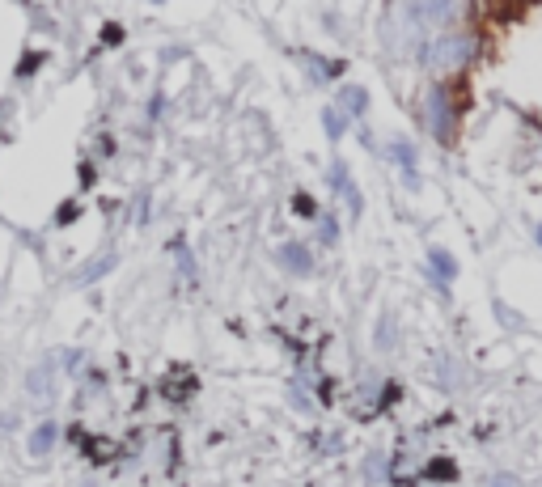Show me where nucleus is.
Returning <instances> with one entry per match:
<instances>
[{"label":"nucleus","instance_id":"nucleus-18","mask_svg":"<svg viewBox=\"0 0 542 487\" xmlns=\"http://www.w3.org/2000/svg\"><path fill=\"white\" fill-rule=\"evenodd\" d=\"M56 221H60V225H68V221H77V204H64V208H60V216H56Z\"/></svg>","mask_w":542,"mask_h":487},{"label":"nucleus","instance_id":"nucleus-21","mask_svg":"<svg viewBox=\"0 0 542 487\" xmlns=\"http://www.w3.org/2000/svg\"><path fill=\"white\" fill-rule=\"evenodd\" d=\"M534 242H538V246H542V225H538V229H534Z\"/></svg>","mask_w":542,"mask_h":487},{"label":"nucleus","instance_id":"nucleus-9","mask_svg":"<svg viewBox=\"0 0 542 487\" xmlns=\"http://www.w3.org/2000/svg\"><path fill=\"white\" fill-rule=\"evenodd\" d=\"M297 60L310 72L314 85H331L335 77H343V60H327V56H318V51H297Z\"/></svg>","mask_w":542,"mask_h":487},{"label":"nucleus","instance_id":"nucleus-4","mask_svg":"<svg viewBox=\"0 0 542 487\" xmlns=\"http://www.w3.org/2000/svg\"><path fill=\"white\" fill-rule=\"evenodd\" d=\"M327 183H331V191L343 200V208H348V216H360L365 212V195H360V187L352 183V170H348V161H331L327 166Z\"/></svg>","mask_w":542,"mask_h":487},{"label":"nucleus","instance_id":"nucleus-16","mask_svg":"<svg viewBox=\"0 0 542 487\" xmlns=\"http://www.w3.org/2000/svg\"><path fill=\"white\" fill-rule=\"evenodd\" d=\"M394 348V318L382 314V322H377V352H390Z\"/></svg>","mask_w":542,"mask_h":487},{"label":"nucleus","instance_id":"nucleus-15","mask_svg":"<svg viewBox=\"0 0 542 487\" xmlns=\"http://www.w3.org/2000/svg\"><path fill=\"white\" fill-rule=\"evenodd\" d=\"M293 216H301V221H318V216H322V208H318V200H314L310 191H297L293 195Z\"/></svg>","mask_w":542,"mask_h":487},{"label":"nucleus","instance_id":"nucleus-22","mask_svg":"<svg viewBox=\"0 0 542 487\" xmlns=\"http://www.w3.org/2000/svg\"><path fill=\"white\" fill-rule=\"evenodd\" d=\"M153 5H166V0H153Z\"/></svg>","mask_w":542,"mask_h":487},{"label":"nucleus","instance_id":"nucleus-5","mask_svg":"<svg viewBox=\"0 0 542 487\" xmlns=\"http://www.w3.org/2000/svg\"><path fill=\"white\" fill-rule=\"evenodd\" d=\"M424 263H428V280H432V288H437V293L445 297V293H449V284L458 280V259L449 255L445 246H428Z\"/></svg>","mask_w":542,"mask_h":487},{"label":"nucleus","instance_id":"nucleus-1","mask_svg":"<svg viewBox=\"0 0 542 487\" xmlns=\"http://www.w3.org/2000/svg\"><path fill=\"white\" fill-rule=\"evenodd\" d=\"M483 56V34L471 26H445L437 34H428L420 47V68L428 72V81H454L466 77Z\"/></svg>","mask_w":542,"mask_h":487},{"label":"nucleus","instance_id":"nucleus-7","mask_svg":"<svg viewBox=\"0 0 542 487\" xmlns=\"http://www.w3.org/2000/svg\"><path fill=\"white\" fill-rule=\"evenodd\" d=\"M369 89L365 85H356V81H339V89H335V106H339V111L343 115H348L352 123H360V119H365L369 115Z\"/></svg>","mask_w":542,"mask_h":487},{"label":"nucleus","instance_id":"nucleus-11","mask_svg":"<svg viewBox=\"0 0 542 487\" xmlns=\"http://www.w3.org/2000/svg\"><path fill=\"white\" fill-rule=\"evenodd\" d=\"M26 390L34 394V399H51V394H56V365H51V360H39V365L26 373Z\"/></svg>","mask_w":542,"mask_h":487},{"label":"nucleus","instance_id":"nucleus-19","mask_svg":"<svg viewBox=\"0 0 542 487\" xmlns=\"http://www.w3.org/2000/svg\"><path fill=\"white\" fill-rule=\"evenodd\" d=\"M492 487H517V479L513 475H496V483Z\"/></svg>","mask_w":542,"mask_h":487},{"label":"nucleus","instance_id":"nucleus-13","mask_svg":"<svg viewBox=\"0 0 542 487\" xmlns=\"http://www.w3.org/2000/svg\"><path fill=\"white\" fill-rule=\"evenodd\" d=\"M314 225H318V246H327V250L339 246V216L335 212H322Z\"/></svg>","mask_w":542,"mask_h":487},{"label":"nucleus","instance_id":"nucleus-12","mask_svg":"<svg viewBox=\"0 0 542 487\" xmlns=\"http://www.w3.org/2000/svg\"><path fill=\"white\" fill-rule=\"evenodd\" d=\"M348 128H352V119H348V115H343V111H339V106L331 102V106H327V111H322V132H327V140H331V144H339L343 136H348Z\"/></svg>","mask_w":542,"mask_h":487},{"label":"nucleus","instance_id":"nucleus-6","mask_svg":"<svg viewBox=\"0 0 542 487\" xmlns=\"http://www.w3.org/2000/svg\"><path fill=\"white\" fill-rule=\"evenodd\" d=\"M386 153H390L394 166L403 170V183H407L411 191H420V149H415V144H411L407 136H394Z\"/></svg>","mask_w":542,"mask_h":487},{"label":"nucleus","instance_id":"nucleus-3","mask_svg":"<svg viewBox=\"0 0 542 487\" xmlns=\"http://www.w3.org/2000/svg\"><path fill=\"white\" fill-rule=\"evenodd\" d=\"M424 39H428V30L420 26L411 0H390L386 17H382V47L390 51L394 60H415V56H420V47H424Z\"/></svg>","mask_w":542,"mask_h":487},{"label":"nucleus","instance_id":"nucleus-14","mask_svg":"<svg viewBox=\"0 0 542 487\" xmlns=\"http://www.w3.org/2000/svg\"><path fill=\"white\" fill-rule=\"evenodd\" d=\"M111 267H115V255H98V259H89V263L81 267V272H77V284H94L98 276L111 272Z\"/></svg>","mask_w":542,"mask_h":487},{"label":"nucleus","instance_id":"nucleus-10","mask_svg":"<svg viewBox=\"0 0 542 487\" xmlns=\"http://www.w3.org/2000/svg\"><path fill=\"white\" fill-rule=\"evenodd\" d=\"M56 441H60V424H56V420H39V424L30 428V437H26V445H30L34 458H47L51 449H56Z\"/></svg>","mask_w":542,"mask_h":487},{"label":"nucleus","instance_id":"nucleus-2","mask_svg":"<svg viewBox=\"0 0 542 487\" xmlns=\"http://www.w3.org/2000/svg\"><path fill=\"white\" fill-rule=\"evenodd\" d=\"M415 115H420V128L449 149L458 140V128H462V106H458V94L449 81H428L420 89V102H415Z\"/></svg>","mask_w":542,"mask_h":487},{"label":"nucleus","instance_id":"nucleus-17","mask_svg":"<svg viewBox=\"0 0 542 487\" xmlns=\"http://www.w3.org/2000/svg\"><path fill=\"white\" fill-rule=\"evenodd\" d=\"M81 360H85L81 348H64V352H60V369H64V373H77V369H81Z\"/></svg>","mask_w":542,"mask_h":487},{"label":"nucleus","instance_id":"nucleus-8","mask_svg":"<svg viewBox=\"0 0 542 487\" xmlns=\"http://www.w3.org/2000/svg\"><path fill=\"white\" fill-rule=\"evenodd\" d=\"M276 263L284 267L288 276H297V280H305L314 272V250L305 246V242H284L280 250H276Z\"/></svg>","mask_w":542,"mask_h":487},{"label":"nucleus","instance_id":"nucleus-20","mask_svg":"<svg viewBox=\"0 0 542 487\" xmlns=\"http://www.w3.org/2000/svg\"><path fill=\"white\" fill-rule=\"evenodd\" d=\"M454 5H458V13H462V9H466V5H475V0H454Z\"/></svg>","mask_w":542,"mask_h":487}]
</instances>
